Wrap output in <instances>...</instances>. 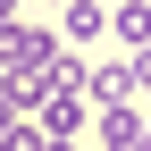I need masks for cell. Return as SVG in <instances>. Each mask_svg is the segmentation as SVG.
<instances>
[{
    "instance_id": "8",
    "label": "cell",
    "mask_w": 151,
    "mask_h": 151,
    "mask_svg": "<svg viewBox=\"0 0 151 151\" xmlns=\"http://www.w3.org/2000/svg\"><path fill=\"white\" fill-rule=\"evenodd\" d=\"M134 84H143V92H151V50H134Z\"/></svg>"
},
{
    "instance_id": "5",
    "label": "cell",
    "mask_w": 151,
    "mask_h": 151,
    "mask_svg": "<svg viewBox=\"0 0 151 151\" xmlns=\"http://www.w3.org/2000/svg\"><path fill=\"white\" fill-rule=\"evenodd\" d=\"M101 25H109V9H101V0H67V17H59V34H67V42H101Z\"/></svg>"
},
{
    "instance_id": "11",
    "label": "cell",
    "mask_w": 151,
    "mask_h": 151,
    "mask_svg": "<svg viewBox=\"0 0 151 151\" xmlns=\"http://www.w3.org/2000/svg\"><path fill=\"white\" fill-rule=\"evenodd\" d=\"M59 9H67V0H59Z\"/></svg>"
},
{
    "instance_id": "10",
    "label": "cell",
    "mask_w": 151,
    "mask_h": 151,
    "mask_svg": "<svg viewBox=\"0 0 151 151\" xmlns=\"http://www.w3.org/2000/svg\"><path fill=\"white\" fill-rule=\"evenodd\" d=\"M143 151H151V134H143Z\"/></svg>"
},
{
    "instance_id": "9",
    "label": "cell",
    "mask_w": 151,
    "mask_h": 151,
    "mask_svg": "<svg viewBox=\"0 0 151 151\" xmlns=\"http://www.w3.org/2000/svg\"><path fill=\"white\" fill-rule=\"evenodd\" d=\"M0 25H17V0H0Z\"/></svg>"
},
{
    "instance_id": "1",
    "label": "cell",
    "mask_w": 151,
    "mask_h": 151,
    "mask_svg": "<svg viewBox=\"0 0 151 151\" xmlns=\"http://www.w3.org/2000/svg\"><path fill=\"white\" fill-rule=\"evenodd\" d=\"M50 25H0V76H25V67H50Z\"/></svg>"
},
{
    "instance_id": "6",
    "label": "cell",
    "mask_w": 151,
    "mask_h": 151,
    "mask_svg": "<svg viewBox=\"0 0 151 151\" xmlns=\"http://www.w3.org/2000/svg\"><path fill=\"white\" fill-rule=\"evenodd\" d=\"M118 34L134 50H151V0H118Z\"/></svg>"
},
{
    "instance_id": "2",
    "label": "cell",
    "mask_w": 151,
    "mask_h": 151,
    "mask_svg": "<svg viewBox=\"0 0 151 151\" xmlns=\"http://www.w3.org/2000/svg\"><path fill=\"white\" fill-rule=\"evenodd\" d=\"M25 126H42V143H76L84 134V92H42V109Z\"/></svg>"
},
{
    "instance_id": "3",
    "label": "cell",
    "mask_w": 151,
    "mask_h": 151,
    "mask_svg": "<svg viewBox=\"0 0 151 151\" xmlns=\"http://www.w3.org/2000/svg\"><path fill=\"white\" fill-rule=\"evenodd\" d=\"M92 118H101V143L92 151H143V134H151V118L134 101H118V109H92Z\"/></svg>"
},
{
    "instance_id": "4",
    "label": "cell",
    "mask_w": 151,
    "mask_h": 151,
    "mask_svg": "<svg viewBox=\"0 0 151 151\" xmlns=\"http://www.w3.org/2000/svg\"><path fill=\"white\" fill-rule=\"evenodd\" d=\"M84 92H92V109L134 101V59H101V67H84Z\"/></svg>"
},
{
    "instance_id": "7",
    "label": "cell",
    "mask_w": 151,
    "mask_h": 151,
    "mask_svg": "<svg viewBox=\"0 0 151 151\" xmlns=\"http://www.w3.org/2000/svg\"><path fill=\"white\" fill-rule=\"evenodd\" d=\"M0 151H50V143H42V126H25V118H17L9 134H0Z\"/></svg>"
}]
</instances>
